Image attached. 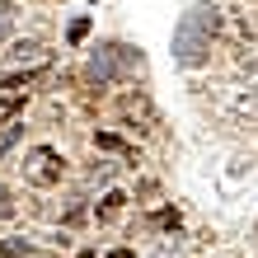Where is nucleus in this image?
Masks as SVG:
<instances>
[{
    "label": "nucleus",
    "instance_id": "obj_1",
    "mask_svg": "<svg viewBox=\"0 0 258 258\" xmlns=\"http://www.w3.org/2000/svg\"><path fill=\"white\" fill-rule=\"evenodd\" d=\"M216 24H221V10L216 5H202V10L183 14V24L174 28V52H178V61H183V66H202L207 61Z\"/></svg>",
    "mask_w": 258,
    "mask_h": 258
},
{
    "label": "nucleus",
    "instance_id": "obj_2",
    "mask_svg": "<svg viewBox=\"0 0 258 258\" xmlns=\"http://www.w3.org/2000/svg\"><path fill=\"white\" fill-rule=\"evenodd\" d=\"M141 71V56H136L132 47H122V42H108V47L94 52V61H89V80L99 85H113V80H127V75Z\"/></svg>",
    "mask_w": 258,
    "mask_h": 258
},
{
    "label": "nucleus",
    "instance_id": "obj_3",
    "mask_svg": "<svg viewBox=\"0 0 258 258\" xmlns=\"http://www.w3.org/2000/svg\"><path fill=\"white\" fill-rule=\"evenodd\" d=\"M61 174H66V160L56 155L52 146H33V150L24 155V178H28V183L52 188V183H61Z\"/></svg>",
    "mask_w": 258,
    "mask_h": 258
},
{
    "label": "nucleus",
    "instance_id": "obj_4",
    "mask_svg": "<svg viewBox=\"0 0 258 258\" xmlns=\"http://www.w3.org/2000/svg\"><path fill=\"white\" fill-rule=\"evenodd\" d=\"M38 80H42V71H19V75H5V80H0V89L24 99V89H28V85H38Z\"/></svg>",
    "mask_w": 258,
    "mask_h": 258
},
{
    "label": "nucleus",
    "instance_id": "obj_5",
    "mask_svg": "<svg viewBox=\"0 0 258 258\" xmlns=\"http://www.w3.org/2000/svg\"><path fill=\"white\" fill-rule=\"evenodd\" d=\"M122 117H141V122H150L155 113H150V103H146L141 94H127V99H122Z\"/></svg>",
    "mask_w": 258,
    "mask_h": 258
},
{
    "label": "nucleus",
    "instance_id": "obj_6",
    "mask_svg": "<svg viewBox=\"0 0 258 258\" xmlns=\"http://www.w3.org/2000/svg\"><path fill=\"white\" fill-rule=\"evenodd\" d=\"M10 56H14V61H42V42L24 38V42H14V47H10Z\"/></svg>",
    "mask_w": 258,
    "mask_h": 258
},
{
    "label": "nucleus",
    "instance_id": "obj_7",
    "mask_svg": "<svg viewBox=\"0 0 258 258\" xmlns=\"http://www.w3.org/2000/svg\"><path fill=\"white\" fill-rule=\"evenodd\" d=\"M94 141H99V150H117V155H127V160H136V150H132V146L122 141V136H113V132H99Z\"/></svg>",
    "mask_w": 258,
    "mask_h": 258
},
{
    "label": "nucleus",
    "instance_id": "obj_8",
    "mask_svg": "<svg viewBox=\"0 0 258 258\" xmlns=\"http://www.w3.org/2000/svg\"><path fill=\"white\" fill-rule=\"evenodd\" d=\"M122 207H127V197H122V192H103V202H99V221H113Z\"/></svg>",
    "mask_w": 258,
    "mask_h": 258
},
{
    "label": "nucleus",
    "instance_id": "obj_9",
    "mask_svg": "<svg viewBox=\"0 0 258 258\" xmlns=\"http://www.w3.org/2000/svg\"><path fill=\"white\" fill-rule=\"evenodd\" d=\"M19 113H24V99L19 94H5V99H0V122H14Z\"/></svg>",
    "mask_w": 258,
    "mask_h": 258
},
{
    "label": "nucleus",
    "instance_id": "obj_10",
    "mask_svg": "<svg viewBox=\"0 0 258 258\" xmlns=\"http://www.w3.org/2000/svg\"><path fill=\"white\" fill-rule=\"evenodd\" d=\"M150 225H155V230H178V211H155Z\"/></svg>",
    "mask_w": 258,
    "mask_h": 258
},
{
    "label": "nucleus",
    "instance_id": "obj_11",
    "mask_svg": "<svg viewBox=\"0 0 258 258\" xmlns=\"http://www.w3.org/2000/svg\"><path fill=\"white\" fill-rule=\"evenodd\" d=\"M0 253H5V258H24L28 253V239H0Z\"/></svg>",
    "mask_w": 258,
    "mask_h": 258
},
{
    "label": "nucleus",
    "instance_id": "obj_12",
    "mask_svg": "<svg viewBox=\"0 0 258 258\" xmlns=\"http://www.w3.org/2000/svg\"><path fill=\"white\" fill-rule=\"evenodd\" d=\"M66 38H71V42H85V38H89V19H71Z\"/></svg>",
    "mask_w": 258,
    "mask_h": 258
},
{
    "label": "nucleus",
    "instance_id": "obj_13",
    "mask_svg": "<svg viewBox=\"0 0 258 258\" xmlns=\"http://www.w3.org/2000/svg\"><path fill=\"white\" fill-rule=\"evenodd\" d=\"M14 141H19V127H10V132H5V136H0V155H5V150H10V146H14Z\"/></svg>",
    "mask_w": 258,
    "mask_h": 258
},
{
    "label": "nucleus",
    "instance_id": "obj_14",
    "mask_svg": "<svg viewBox=\"0 0 258 258\" xmlns=\"http://www.w3.org/2000/svg\"><path fill=\"white\" fill-rule=\"evenodd\" d=\"M10 33V14H5V5H0V38Z\"/></svg>",
    "mask_w": 258,
    "mask_h": 258
},
{
    "label": "nucleus",
    "instance_id": "obj_15",
    "mask_svg": "<svg viewBox=\"0 0 258 258\" xmlns=\"http://www.w3.org/2000/svg\"><path fill=\"white\" fill-rule=\"evenodd\" d=\"M108 258H136V253H132V249H113Z\"/></svg>",
    "mask_w": 258,
    "mask_h": 258
},
{
    "label": "nucleus",
    "instance_id": "obj_16",
    "mask_svg": "<svg viewBox=\"0 0 258 258\" xmlns=\"http://www.w3.org/2000/svg\"><path fill=\"white\" fill-rule=\"evenodd\" d=\"M0 216H10V211H0Z\"/></svg>",
    "mask_w": 258,
    "mask_h": 258
},
{
    "label": "nucleus",
    "instance_id": "obj_17",
    "mask_svg": "<svg viewBox=\"0 0 258 258\" xmlns=\"http://www.w3.org/2000/svg\"><path fill=\"white\" fill-rule=\"evenodd\" d=\"M253 235H258V225H253Z\"/></svg>",
    "mask_w": 258,
    "mask_h": 258
}]
</instances>
